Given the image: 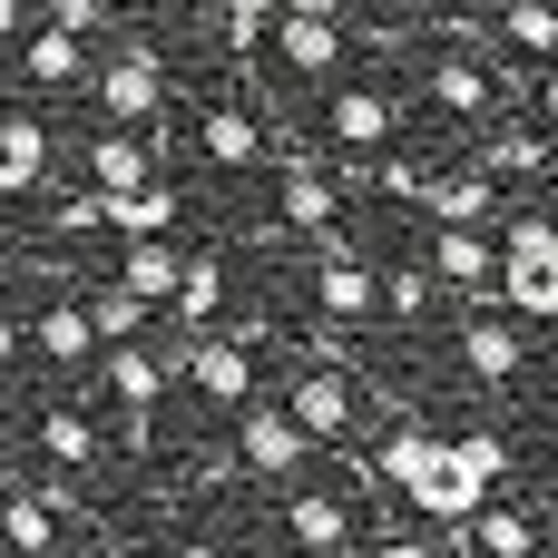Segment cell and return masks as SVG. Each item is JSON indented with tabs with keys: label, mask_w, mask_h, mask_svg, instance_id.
<instances>
[{
	"label": "cell",
	"mask_w": 558,
	"mask_h": 558,
	"mask_svg": "<svg viewBox=\"0 0 558 558\" xmlns=\"http://www.w3.org/2000/svg\"><path fill=\"white\" fill-rule=\"evenodd\" d=\"M490 294H500V304H510L520 324H549V314H558V226L539 216V206H530V216H510Z\"/></svg>",
	"instance_id": "6da1fadb"
},
{
	"label": "cell",
	"mask_w": 558,
	"mask_h": 558,
	"mask_svg": "<svg viewBox=\"0 0 558 558\" xmlns=\"http://www.w3.org/2000/svg\"><path fill=\"white\" fill-rule=\"evenodd\" d=\"M284 412L304 422V441H314V451H343V441H353V422H363V383H353V363L304 353V363H294V383H284Z\"/></svg>",
	"instance_id": "7a4b0ae2"
},
{
	"label": "cell",
	"mask_w": 558,
	"mask_h": 558,
	"mask_svg": "<svg viewBox=\"0 0 558 558\" xmlns=\"http://www.w3.org/2000/svg\"><path fill=\"white\" fill-rule=\"evenodd\" d=\"M265 157H275V226L304 235V245L333 235V226H343V177H333L314 147H265Z\"/></svg>",
	"instance_id": "3957f363"
},
{
	"label": "cell",
	"mask_w": 558,
	"mask_h": 558,
	"mask_svg": "<svg viewBox=\"0 0 558 558\" xmlns=\"http://www.w3.org/2000/svg\"><path fill=\"white\" fill-rule=\"evenodd\" d=\"M314 128H324V147H333L343 167H363V157H383V147L402 137V88H324Z\"/></svg>",
	"instance_id": "277c9868"
},
{
	"label": "cell",
	"mask_w": 558,
	"mask_h": 558,
	"mask_svg": "<svg viewBox=\"0 0 558 558\" xmlns=\"http://www.w3.org/2000/svg\"><path fill=\"white\" fill-rule=\"evenodd\" d=\"M88 98H98L108 128H147V118H167V69H157V49H147V39L108 49V59L88 69Z\"/></svg>",
	"instance_id": "5b68a950"
},
{
	"label": "cell",
	"mask_w": 558,
	"mask_h": 558,
	"mask_svg": "<svg viewBox=\"0 0 558 558\" xmlns=\"http://www.w3.org/2000/svg\"><path fill=\"white\" fill-rule=\"evenodd\" d=\"M314 314H324V324H373V314H383V284H373V265L353 255L343 226L314 235Z\"/></svg>",
	"instance_id": "8992f818"
},
{
	"label": "cell",
	"mask_w": 558,
	"mask_h": 558,
	"mask_svg": "<svg viewBox=\"0 0 558 558\" xmlns=\"http://www.w3.org/2000/svg\"><path fill=\"white\" fill-rule=\"evenodd\" d=\"M235 461H245L255 481H304L314 441H304V422H294L284 402H235Z\"/></svg>",
	"instance_id": "52a82bcc"
},
{
	"label": "cell",
	"mask_w": 558,
	"mask_h": 558,
	"mask_svg": "<svg viewBox=\"0 0 558 558\" xmlns=\"http://www.w3.org/2000/svg\"><path fill=\"white\" fill-rule=\"evenodd\" d=\"M177 373L216 402V412H235V402H255V353L245 343H226V324H206V333H177Z\"/></svg>",
	"instance_id": "ba28073f"
},
{
	"label": "cell",
	"mask_w": 558,
	"mask_h": 558,
	"mask_svg": "<svg viewBox=\"0 0 558 558\" xmlns=\"http://www.w3.org/2000/svg\"><path fill=\"white\" fill-rule=\"evenodd\" d=\"M412 206H432V226H490V216H500V177H490L481 157H461V167H422Z\"/></svg>",
	"instance_id": "9c48e42d"
},
{
	"label": "cell",
	"mask_w": 558,
	"mask_h": 558,
	"mask_svg": "<svg viewBox=\"0 0 558 558\" xmlns=\"http://www.w3.org/2000/svg\"><path fill=\"white\" fill-rule=\"evenodd\" d=\"M98 353H108V412H118V422H157V402H167L177 363H167V353H147V333L98 343Z\"/></svg>",
	"instance_id": "30bf717a"
},
{
	"label": "cell",
	"mask_w": 558,
	"mask_h": 558,
	"mask_svg": "<svg viewBox=\"0 0 558 558\" xmlns=\"http://www.w3.org/2000/svg\"><path fill=\"white\" fill-rule=\"evenodd\" d=\"M422 98H432L441 118H490V108H500V69H490L481 49H451V39H441V59L422 69Z\"/></svg>",
	"instance_id": "8fae6325"
},
{
	"label": "cell",
	"mask_w": 558,
	"mask_h": 558,
	"mask_svg": "<svg viewBox=\"0 0 558 558\" xmlns=\"http://www.w3.org/2000/svg\"><path fill=\"white\" fill-rule=\"evenodd\" d=\"M422 265H432V284H451V294L490 304V275H500V245H481V226H432Z\"/></svg>",
	"instance_id": "7c38bea8"
},
{
	"label": "cell",
	"mask_w": 558,
	"mask_h": 558,
	"mask_svg": "<svg viewBox=\"0 0 558 558\" xmlns=\"http://www.w3.org/2000/svg\"><path fill=\"white\" fill-rule=\"evenodd\" d=\"M461 373L471 383H520L530 373V324H490V304H471V324H461Z\"/></svg>",
	"instance_id": "4fadbf2b"
},
{
	"label": "cell",
	"mask_w": 558,
	"mask_h": 558,
	"mask_svg": "<svg viewBox=\"0 0 558 558\" xmlns=\"http://www.w3.org/2000/svg\"><path fill=\"white\" fill-rule=\"evenodd\" d=\"M196 147H206V167H226V177H245V167H265V118L255 108H235V98H216L206 118H196Z\"/></svg>",
	"instance_id": "5bb4252c"
},
{
	"label": "cell",
	"mask_w": 558,
	"mask_h": 558,
	"mask_svg": "<svg viewBox=\"0 0 558 558\" xmlns=\"http://www.w3.org/2000/svg\"><path fill=\"white\" fill-rule=\"evenodd\" d=\"M402 500H412V510H422V520L441 530V520H471V510H481L490 490H481V481H471V471L451 461V441H441V451H432V461H422V471L402 481Z\"/></svg>",
	"instance_id": "9a60e30c"
},
{
	"label": "cell",
	"mask_w": 558,
	"mask_h": 558,
	"mask_svg": "<svg viewBox=\"0 0 558 558\" xmlns=\"http://www.w3.org/2000/svg\"><path fill=\"white\" fill-rule=\"evenodd\" d=\"M39 177H49V128H39L29 108H0V206L29 196Z\"/></svg>",
	"instance_id": "2e32d148"
},
{
	"label": "cell",
	"mask_w": 558,
	"mask_h": 558,
	"mask_svg": "<svg viewBox=\"0 0 558 558\" xmlns=\"http://www.w3.org/2000/svg\"><path fill=\"white\" fill-rule=\"evenodd\" d=\"M167 314H177V333L226 324V265H216V255H186V265H177V284H167Z\"/></svg>",
	"instance_id": "e0dca14e"
},
{
	"label": "cell",
	"mask_w": 558,
	"mask_h": 558,
	"mask_svg": "<svg viewBox=\"0 0 558 558\" xmlns=\"http://www.w3.org/2000/svg\"><path fill=\"white\" fill-rule=\"evenodd\" d=\"M284 539H294V549H353L363 530H353V500H333V490H294V500H284Z\"/></svg>",
	"instance_id": "ac0fdd59"
},
{
	"label": "cell",
	"mask_w": 558,
	"mask_h": 558,
	"mask_svg": "<svg viewBox=\"0 0 558 558\" xmlns=\"http://www.w3.org/2000/svg\"><path fill=\"white\" fill-rule=\"evenodd\" d=\"M78 167H88V186H98V196H118V186H137V177H157V147H147V137H128V128H98Z\"/></svg>",
	"instance_id": "d6986e66"
},
{
	"label": "cell",
	"mask_w": 558,
	"mask_h": 558,
	"mask_svg": "<svg viewBox=\"0 0 558 558\" xmlns=\"http://www.w3.org/2000/svg\"><path fill=\"white\" fill-rule=\"evenodd\" d=\"M177 216H186V196H177L167 177H137V186L108 196V235H167Z\"/></svg>",
	"instance_id": "ffe728a7"
},
{
	"label": "cell",
	"mask_w": 558,
	"mask_h": 558,
	"mask_svg": "<svg viewBox=\"0 0 558 558\" xmlns=\"http://www.w3.org/2000/svg\"><path fill=\"white\" fill-rule=\"evenodd\" d=\"M29 343H39L59 373H78V363H88V343H98V333H88V314H78V294H69V284H59V294L29 314Z\"/></svg>",
	"instance_id": "44dd1931"
},
{
	"label": "cell",
	"mask_w": 558,
	"mask_h": 558,
	"mask_svg": "<svg viewBox=\"0 0 558 558\" xmlns=\"http://www.w3.org/2000/svg\"><path fill=\"white\" fill-rule=\"evenodd\" d=\"M20 69H29L39 88H78V78H88V39L49 20V29H29V39H20Z\"/></svg>",
	"instance_id": "7402d4cb"
},
{
	"label": "cell",
	"mask_w": 558,
	"mask_h": 558,
	"mask_svg": "<svg viewBox=\"0 0 558 558\" xmlns=\"http://www.w3.org/2000/svg\"><path fill=\"white\" fill-rule=\"evenodd\" d=\"M481 167L510 177V186H539L549 177V128H490L481 137Z\"/></svg>",
	"instance_id": "603a6c76"
},
{
	"label": "cell",
	"mask_w": 558,
	"mask_h": 558,
	"mask_svg": "<svg viewBox=\"0 0 558 558\" xmlns=\"http://www.w3.org/2000/svg\"><path fill=\"white\" fill-rule=\"evenodd\" d=\"M78 314H88V333H98V343H128V333H147V324H157V304H147V294H128V284L78 294Z\"/></svg>",
	"instance_id": "cb8c5ba5"
},
{
	"label": "cell",
	"mask_w": 558,
	"mask_h": 558,
	"mask_svg": "<svg viewBox=\"0 0 558 558\" xmlns=\"http://www.w3.org/2000/svg\"><path fill=\"white\" fill-rule=\"evenodd\" d=\"M490 39H510L520 59H549L558 49V10L549 0H500V10H490Z\"/></svg>",
	"instance_id": "d4e9b609"
},
{
	"label": "cell",
	"mask_w": 558,
	"mask_h": 558,
	"mask_svg": "<svg viewBox=\"0 0 558 558\" xmlns=\"http://www.w3.org/2000/svg\"><path fill=\"white\" fill-rule=\"evenodd\" d=\"M177 265H186V245H157V235H128V265H118V284H128V294H147V304H167Z\"/></svg>",
	"instance_id": "484cf974"
},
{
	"label": "cell",
	"mask_w": 558,
	"mask_h": 558,
	"mask_svg": "<svg viewBox=\"0 0 558 558\" xmlns=\"http://www.w3.org/2000/svg\"><path fill=\"white\" fill-rule=\"evenodd\" d=\"M39 451H49L59 471H98V422L59 402V412H39Z\"/></svg>",
	"instance_id": "4316f807"
},
{
	"label": "cell",
	"mask_w": 558,
	"mask_h": 558,
	"mask_svg": "<svg viewBox=\"0 0 558 558\" xmlns=\"http://www.w3.org/2000/svg\"><path fill=\"white\" fill-rule=\"evenodd\" d=\"M0 539H10V549H49V539H59V510H49V500H39V490H10V481H0Z\"/></svg>",
	"instance_id": "83f0119b"
},
{
	"label": "cell",
	"mask_w": 558,
	"mask_h": 558,
	"mask_svg": "<svg viewBox=\"0 0 558 558\" xmlns=\"http://www.w3.org/2000/svg\"><path fill=\"white\" fill-rule=\"evenodd\" d=\"M461 539H471L481 558H530V539H539V530H530V510H490V500H481V510L461 520Z\"/></svg>",
	"instance_id": "f1b7e54d"
},
{
	"label": "cell",
	"mask_w": 558,
	"mask_h": 558,
	"mask_svg": "<svg viewBox=\"0 0 558 558\" xmlns=\"http://www.w3.org/2000/svg\"><path fill=\"white\" fill-rule=\"evenodd\" d=\"M373 284H383V314H392V324H422V314H432V294H441V284H432V265H383Z\"/></svg>",
	"instance_id": "f546056e"
},
{
	"label": "cell",
	"mask_w": 558,
	"mask_h": 558,
	"mask_svg": "<svg viewBox=\"0 0 558 558\" xmlns=\"http://www.w3.org/2000/svg\"><path fill=\"white\" fill-rule=\"evenodd\" d=\"M451 461H461V471H471L481 490H500V481L520 471V451H510L500 432H461V441H451Z\"/></svg>",
	"instance_id": "4dcf8cb0"
},
{
	"label": "cell",
	"mask_w": 558,
	"mask_h": 558,
	"mask_svg": "<svg viewBox=\"0 0 558 558\" xmlns=\"http://www.w3.org/2000/svg\"><path fill=\"white\" fill-rule=\"evenodd\" d=\"M49 235H108V196H98V186H69V196L49 206Z\"/></svg>",
	"instance_id": "1f68e13d"
},
{
	"label": "cell",
	"mask_w": 558,
	"mask_h": 558,
	"mask_svg": "<svg viewBox=\"0 0 558 558\" xmlns=\"http://www.w3.org/2000/svg\"><path fill=\"white\" fill-rule=\"evenodd\" d=\"M206 10H216L226 49H255V39H265V20H275V0H206Z\"/></svg>",
	"instance_id": "d6a6232c"
},
{
	"label": "cell",
	"mask_w": 558,
	"mask_h": 558,
	"mask_svg": "<svg viewBox=\"0 0 558 558\" xmlns=\"http://www.w3.org/2000/svg\"><path fill=\"white\" fill-rule=\"evenodd\" d=\"M49 20H59V29H78V39H88V29H108V0H49Z\"/></svg>",
	"instance_id": "836d02e7"
},
{
	"label": "cell",
	"mask_w": 558,
	"mask_h": 558,
	"mask_svg": "<svg viewBox=\"0 0 558 558\" xmlns=\"http://www.w3.org/2000/svg\"><path fill=\"white\" fill-rule=\"evenodd\" d=\"M10 363H20V314L0 304V373H10Z\"/></svg>",
	"instance_id": "e575fe53"
},
{
	"label": "cell",
	"mask_w": 558,
	"mask_h": 558,
	"mask_svg": "<svg viewBox=\"0 0 558 558\" xmlns=\"http://www.w3.org/2000/svg\"><path fill=\"white\" fill-rule=\"evenodd\" d=\"M20 20H29V0H0V49L20 39Z\"/></svg>",
	"instance_id": "d590c367"
}]
</instances>
